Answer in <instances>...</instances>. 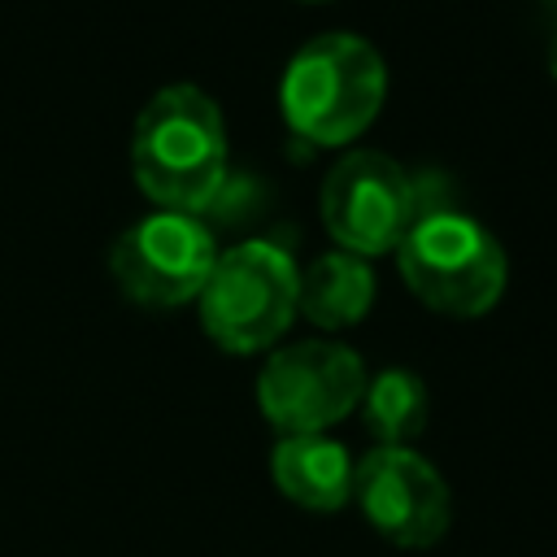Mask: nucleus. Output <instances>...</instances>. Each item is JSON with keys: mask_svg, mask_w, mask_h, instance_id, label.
<instances>
[{"mask_svg": "<svg viewBox=\"0 0 557 557\" xmlns=\"http://www.w3.org/2000/svg\"><path fill=\"white\" fill-rule=\"evenodd\" d=\"M131 161L157 205L196 218L226 178V126L218 104L191 83L161 87L135 122Z\"/></svg>", "mask_w": 557, "mask_h": 557, "instance_id": "obj_1", "label": "nucleus"}, {"mask_svg": "<svg viewBox=\"0 0 557 557\" xmlns=\"http://www.w3.org/2000/svg\"><path fill=\"white\" fill-rule=\"evenodd\" d=\"M387 91V74L379 52L348 30H326L309 39L283 74L278 100L283 117L309 144H348L361 135Z\"/></svg>", "mask_w": 557, "mask_h": 557, "instance_id": "obj_2", "label": "nucleus"}, {"mask_svg": "<svg viewBox=\"0 0 557 557\" xmlns=\"http://www.w3.org/2000/svg\"><path fill=\"white\" fill-rule=\"evenodd\" d=\"M400 274L418 300L453 318H479L505 292V248L474 218L448 209H418L405 231Z\"/></svg>", "mask_w": 557, "mask_h": 557, "instance_id": "obj_3", "label": "nucleus"}, {"mask_svg": "<svg viewBox=\"0 0 557 557\" xmlns=\"http://www.w3.org/2000/svg\"><path fill=\"white\" fill-rule=\"evenodd\" d=\"M296 265L270 239H244L218 252L200 287V322L226 352L270 348L296 318Z\"/></svg>", "mask_w": 557, "mask_h": 557, "instance_id": "obj_4", "label": "nucleus"}, {"mask_svg": "<svg viewBox=\"0 0 557 557\" xmlns=\"http://www.w3.org/2000/svg\"><path fill=\"white\" fill-rule=\"evenodd\" d=\"M366 366L339 339L274 348L257 374V405L278 435H326L361 405Z\"/></svg>", "mask_w": 557, "mask_h": 557, "instance_id": "obj_5", "label": "nucleus"}, {"mask_svg": "<svg viewBox=\"0 0 557 557\" xmlns=\"http://www.w3.org/2000/svg\"><path fill=\"white\" fill-rule=\"evenodd\" d=\"M418 218V191L409 174L370 148H357L322 178V222L352 257L387 252Z\"/></svg>", "mask_w": 557, "mask_h": 557, "instance_id": "obj_6", "label": "nucleus"}, {"mask_svg": "<svg viewBox=\"0 0 557 557\" xmlns=\"http://www.w3.org/2000/svg\"><path fill=\"white\" fill-rule=\"evenodd\" d=\"M352 505L396 548H431L453 522L444 474L413 448L374 444L352 461Z\"/></svg>", "mask_w": 557, "mask_h": 557, "instance_id": "obj_7", "label": "nucleus"}, {"mask_svg": "<svg viewBox=\"0 0 557 557\" xmlns=\"http://www.w3.org/2000/svg\"><path fill=\"white\" fill-rule=\"evenodd\" d=\"M218 261L213 235L191 213H148L126 226L109 248V270L117 287L139 305H183L200 296Z\"/></svg>", "mask_w": 557, "mask_h": 557, "instance_id": "obj_8", "label": "nucleus"}, {"mask_svg": "<svg viewBox=\"0 0 557 557\" xmlns=\"http://www.w3.org/2000/svg\"><path fill=\"white\" fill-rule=\"evenodd\" d=\"M270 474L274 487L309 513H335L352 500V457L331 435H278Z\"/></svg>", "mask_w": 557, "mask_h": 557, "instance_id": "obj_9", "label": "nucleus"}, {"mask_svg": "<svg viewBox=\"0 0 557 557\" xmlns=\"http://www.w3.org/2000/svg\"><path fill=\"white\" fill-rule=\"evenodd\" d=\"M370 305H374V274L366 257H352L344 248L318 257L296 283V309L326 331L361 322Z\"/></svg>", "mask_w": 557, "mask_h": 557, "instance_id": "obj_10", "label": "nucleus"}, {"mask_svg": "<svg viewBox=\"0 0 557 557\" xmlns=\"http://www.w3.org/2000/svg\"><path fill=\"white\" fill-rule=\"evenodd\" d=\"M361 426L383 448H409L426 426V383L413 370L387 366L374 379H366L361 392Z\"/></svg>", "mask_w": 557, "mask_h": 557, "instance_id": "obj_11", "label": "nucleus"}, {"mask_svg": "<svg viewBox=\"0 0 557 557\" xmlns=\"http://www.w3.org/2000/svg\"><path fill=\"white\" fill-rule=\"evenodd\" d=\"M548 65H553V78H557V35H553V48H548Z\"/></svg>", "mask_w": 557, "mask_h": 557, "instance_id": "obj_12", "label": "nucleus"}]
</instances>
